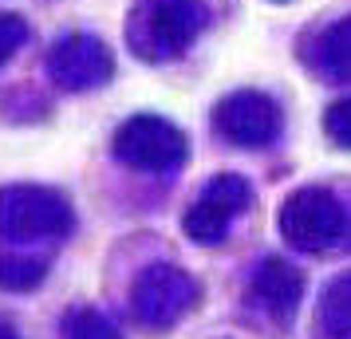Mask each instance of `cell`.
<instances>
[{
  "label": "cell",
  "instance_id": "cell-1",
  "mask_svg": "<svg viewBox=\"0 0 351 339\" xmlns=\"http://www.w3.org/2000/svg\"><path fill=\"white\" fill-rule=\"evenodd\" d=\"M276 225L292 249L300 253H328L351 237V205L328 190V186H300L285 197L276 213Z\"/></svg>",
  "mask_w": 351,
  "mask_h": 339
},
{
  "label": "cell",
  "instance_id": "cell-2",
  "mask_svg": "<svg viewBox=\"0 0 351 339\" xmlns=\"http://www.w3.org/2000/svg\"><path fill=\"white\" fill-rule=\"evenodd\" d=\"M75 229V213L60 190L4 186L0 190V237L4 241H64Z\"/></svg>",
  "mask_w": 351,
  "mask_h": 339
},
{
  "label": "cell",
  "instance_id": "cell-3",
  "mask_svg": "<svg viewBox=\"0 0 351 339\" xmlns=\"http://www.w3.org/2000/svg\"><path fill=\"white\" fill-rule=\"evenodd\" d=\"M197 300H202L197 280L178 264H150L130 288V312L150 331H166L178 320H186L197 307Z\"/></svg>",
  "mask_w": 351,
  "mask_h": 339
},
{
  "label": "cell",
  "instance_id": "cell-4",
  "mask_svg": "<svg viewBox=\"0 0 351 339\" xmlns=\"http://www.w3.org/2000/svg\"><path fill=\"white\" fill-rule=\"evenodd\" d=\"M114 158L143 174H174L190 158V142L158 114H134L114 130Z\"/></svg>",
  "mask_w": 351,
  "mask_h": 339
},
{
  "label": "cell",
  "instance_id": "cell-5",
  "mask_svg": "<svg viewBox=\"0 0 351 339\" xmlns=\"http://www.w3.org/2000/svg\"><path fill=\"white\" fill-rule=\"evenodd\" d=\"M209 8L197 0H166L130 24V44L143 60H174L206 32Z\"/></svg>",
  "mask_w": 351,
  "mask_h": 339
},
{
  "label": "cell",
  "instance_id": "cell-6",
  "mask_svg": "<svg viewBox=\"0 0 351 339\" xmlns=\"http://www.w3.org/2000/svg\"><path fill=\"white\" fill-rule=\"evenodd\" d=\"M249 201H253V190H249V181L241 174H217L202 190V197L186 210L182 229L197 244H221L229 225H233V217H241L249 210Z\"/></svg>",
  "mask_w": 351,
  "mask_h": 339
},
{
  "label": "cell",
  "instance_id": "cell-7",
  "mask_svg": "<svg viewBox=\"0 0 351 339\" xmlns=\"http://www.w3.org/2000/svg\"><path fill=\"white\" fill-rule=\"evenodd\" d=\"M48 75L60 91H71V95L95 91L114 75V55L99 36L71 32L48 51Z\"/></svg>",
  "mask_w": 351,
  "mask_h": 339
},
{
  "label": "cell",
  "instance_id": "cell-8",
  "mask_svg": "<svg viewBox=\"0 0 351 339\" xmlns=\"http://www.w3.org/2000/svg\"><path fill=\"white\" fill-rule=\"evenodd\" d=\"M213 118L225 138L245 150H261V146L276 142V134H280V107L265 91H233L229 99L217 103Z\"/></svg>",
  "mask_w": 351,
  "mask_h": 339
},
{
  "label": "cell",
  "instance_id": "cell-9",
  "mask_svg": "<svg viewBox=\"0 0 351 339\" xmlns=\"http://www.w3.org/2000/svg\"><path fill=\"white\" fill-rule=\"evenodd\" d=\"M253 296L269 316H276L280 323H288L292 316H296L300 300H304L300 268H292V264L280 260V257H265L261 268L253 273Z\"/></svg>",
  "mask_w": 351,
  "mask_h": 339
},
{
  "label": "cell",
  "instance_id": "cell-10",
  "mask_svg": "<svg viewBox=\"0 0 351 339\" xmlns=\"http://www.w3.org/2000/svg\"><path fill=\"white\" fill-rule=\"evenodd\" d=\"M319 331L328 339H351V273L335 276L319 296Z\"/></svg>",
  "mask_w": 351,
  "mask_h": 339
},
{
  "label": "cell",
  "instance_id": "cell-11",
  "mask_svg": "<svg viewBox=\"0 0 351 339\" xmlns=\"http://www.w3.org/2000/svg\"><path fill=\"white\" fill-rule=\"evenodd\" d=\"M316 64L328 79L351 83V20H339L335 28H328V32L319 36Z\"/></svg>",
  "mask_w": 351,
  "mask_h": 339
},
{
  "label": "cell",
  "instance_id": "cell-12",
  "mask_svg": "<svg viewBox=\"0 0 351 339\" xmlns=\"http://www.w3.org/2000/svg\"><path fill=\"white\" fill-rule=\"evenodd\" d=\"M48 260L32 253H0V288L4 292H32L44 284Z\"/></svg>",
  "mask_w": 351,
  "mask_h": 339
},
{
  "label": "cell",
  "instance_id": "cell-13",
  "mask_svg": "<svg viewBox=\"0 0 351 339\" xmlns=\"http://www.w3.org/2000/svg\"><path fill=\"white\" fill-rule=\"evenodd\" d=\"M64 336L67 339H123V331L114 327V320L107 312H99L91 304H80L64 316Z\"/></svg>",
  "mask_w": 351,
  "mask_h": 339
},
{
  "label": "cell",
  "instance_id": "cell-14",
  "mask_svg": "<svg viewBox=\"0 0 351 339\" xmlns=\"http://www.w3.org/2000/svg\"><path fill=\"white\" fill-rule=\"evenodd\" d=\"M24 40H28V24H24V16H16V12H0V67L24 48Z\"/></svg>",
  "mask_w": 351,
  "mask_h": 339
},
{
  "label": "cell",
  "instance_id": "cell-15",
  "mask_svg": "<svg viewBox=\"0 0 351 339\" xmlns=\"http://www.w3.org/2000/svg\"><path fill=\"white\" fill-rule=\"evenodd\" d=\"M324 130L335 146L351 150V99H335L332 107L324 111Z\"/></svg>",
  "mask_w": 351,
  "mask_h": 339
},
{
  "label": "cell",
  "instance_id": "cell-16",
  "mask_svg": "<svg viewBox=\"0 0 351 339\" xmlns=\"http://www.w3.org/2000/svg\"><path fill=\"white\" fill-rule=\"evenodd\" d=\"M0 339H20V331L8 320H0Z\"/></svg>",
  "mask_w": 351,
  "mask_h": 339
}]
</instances>
